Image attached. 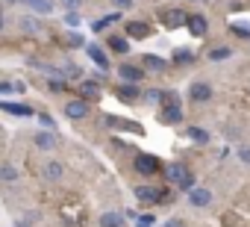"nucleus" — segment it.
I'll list each match as a JSON object with an SVG mask.
<instances>
[{
    "instance_id": "f257e3e1",
    "label": "nucleus",
    "mask_w": 250,
    "mask_h": 227,
    "mask_svg": "<svg viewBox=\"0 0 250 227\" xmlns=\"http://www.w3.org/2000/svg\"><path fill=\"white\" fill-rule=\"evenodd\" d=\"M165 174H168V180H171L174 186H180V189H191V186H194V177H191V171H188L186 165H168Z\"/></svg>"
},
{
    "instance_id": "f03ea898",
    "label": "nucleus",
    "mask_w": 250,
    "mask_h": 227,
    "mask_svg": "<svg viewBox=\"0 0 250 227\" xmlns=\"http://www.w3.org/2000/svg\"><path fill=\"white\" fill-rule=\"evenodd\" d=\"M133 168H136L139 174H156V171L162 168V162H159L156 157H150V154H139L136 162H133Z\"/></svg>"
},
{
    "instance_id": "7ed1b4c3",
    "label": "nucleus",
    "mask_w": 250,
    "mask_h": 227,
    "mask_svg": "<svg viewBox=\"0 0 250 227\" xmlns=\"http://www.w3.org/2000/svg\"><path fill=\"white\" fill-rule=\"evenodd\" d=\"M65 115H68L71 121L85 118V115H88V100H85V97H80V100H68V103H65Z\"/></svg>"
},
{
    "instance_id": "20e7f679",
    "label": "nucleus",
    "mask_w": 250,
    "mask_h": 227,
    "mask_svg": "<svg viewBox=\"0 0 250 227\" xmlns=\"http://www.w3.org/2000/svg\"><path fill=\"white\" fill-rule=\"evenodd\" d=\"M33 145H36L39 151H53V148L59 145V136H56L53 130H39V133L33 136Z\"/></svg>"
},
{
    "instance_id": "39448f33",
    "label": "nucleus",
    "mask_w": 250,
    "mask_h": 227,
    "mask_svg": "<svg viewBox=\"0 0 250 227\" xmlns=\"http://www.w3.org/2000/svg\"><path fill=\"white\" fill-rule=\"evenodd\" d=\"M188 204L197 206V209H203V206L212 204V192L203 189V186H191V189H188Z\"/></svg>"
},
{
    "instance_id": "423d86ee",
    "label": "nucleus",
    "mask_w": 250,
    "mask_h": 227,
    "mask_svg": "<svg viewBox=\"0 0 250 227\" xmlns=\"http://www.w3.org/2000/svg\"><path fill=\"white\" fill-rule=\"evenodd\" d=\"M188 97L194 100V103H206V100H212V86L209 83H191L188 86Z\"/></svg>"
},
{
    "instance_id": "0eeeda50",
    "label": "nucleus",
    "mask_w": 250,
    "mask_h": 227,
    "mask_svg": "<svg viewBox=\"0 0 250 227\" xmlns=\"http://www.w3.org/2000/svg\"><path fill=\"white\" fill-rule=\"evenodd\" d=\"M42 177H44L47 183H59V180L65 177V165H62V162H56V159H50V162H44V165H42Z\"/></svg>"
},
{
    "instance_id": "6e6552de",
    "label": "nucleus",
    "mask_w": 250,
    "mask_h": 227,
    "mask_svg": "<svg viewBox=\"0 0 250 227\" xmlns=\"http://www.w3.org/2000/svg\"><path fill=\"white\" fill-rule=\"evenodd\" d=\"M186 27H188V33H191V36H206V33H209V21H206L200 12L188 15V18H186Z\"/></svg>"
},
{
    "instance_id": "1a4fd4ad",
    "label": "nucleus",
    "mask_w": 250,
    "mask_h": 227,
    "mask_svg": "<svg viewBox=\"0 0 250 227\" xmlns=\"http://www.w3.org/2000/svg\"><path fill=\"white\" fill-rule=\"evenodd\" d=\"M159 118H162V124H183V109H180V103H168V106H162Z\"/></svg>"
},
{
    "instance_id": "9d476101",
    "label": "nucleus",
    "mask_w": 250,
    "mask_h": 227,
    "mask_svg": "<svg viewBox=\"0 0 250 227\" xmlns=\"http://www.w3.org/2000/svg\"><path fill=\"white\" fill-rule=\"evenodd\" d=\"M118 74L127 80V83H139V80H145V68H139V65H130V62H124L121 68H118Z\"/></svg>"
},
{
    "instance_id": "9b49d317",
    "label": "nucleus",
    "mask_w": 250,
    "mask_h": 227,
    "mask_svg": "<svg viewBox=\"0 0 250 227\" xmlns=\"http://www.w3.org/2000/svg\"><path fill=\"white\" fill-rule=\"evenodd\" d=\"M136 198H139L142 204H156V201L162 198V192H159L156 186H136Z\"/></svg>"
},
{
    "instance_id": "f8f14e48",
    "label": "nucleus",
    "mask_w": 250,
    "mask_h": 227,
    "mask_svg": "<svg viewBox=\"0 0 250 227\" xmlns=\"http://www.w3.org/2000/svg\"><path fill=\"white\" fill-rule=\"evenodd\" d=\"M100 227H124V215L121 212H103L100 215Z\"/></svg>"
},
{
    "instance_id": "ddd939ff",
    "label": "nucleus",
    "mask_w": 250,
    "mask_h": 227,
    "mask_svg": "<svg viewBox=\"0 0 250 227\" xmlns=\"http://www.w3.org/2000/svg\"><path fill=\"white\" fill-rule=\"evenodd\" d=\"M118 97H121L124 103L139 100V89H136V83H133V86H121V89H118Z\"/></svg>"
},
{
    "instance_id": "4468645a",
    "label": "nucleus",
    "mask_w": 250,
    "mask_h": 227,
    "mask_svg": "<svg viewBox=\"0 0 250 227\" xmlns=\"http://www.w3.org/2000/svg\"><path fill=\"white\" fill-rule=\"evenodd\" d=\"M0 109L12 112V115H30V106H24V103H9V100H0Z\"/></svg>"
},
{
    "instance_id": "2eb2a0df",
    "label": "nucleus",
    "mask_w": 250,
    "mask_h": 227,
    "mask_svg": "<svg viewBox=\"0 0 250 227\" xmlns=\"http://www.w3.org/2000/svg\"><path fill=\"white\" fill-rule=\"evenodd\" d=\"M127 33L133 36V39H147V24H142V21H133V24H127Z\"/></svg>"
},
{
    "instance_id": "dca6fc26",
    "label": "nucleus",
    "mask_w": 250,
    "mask_h": 227,
    "mask_svg": "<svg viewBox=\"0 0 250 227\" xmlns=\"http://www.w3.org/2000/svg\"><path fill=\"white\" fill-rule=\"evenodd\" d=\"M85 53H88V56H91V59H94L100 68H109V59L103 56V50H100L97 45H88V47H85Z\"/></svg>"
},
{
    "instance_id": "f3484780",
    "label": "nucleus",
    "mask_w": 250,
    "mask_h": 227,
    "mask_svg": "<svg viewBox=\"0 0 250 227\" xmlns=\"http://www.w3.org/2000/svg\"><path fill=\"white\" fill-rule=\"evenodd\" d=\"M229 56H232V50L224 47V45H218V47L209 50V59H212V62H224V59H229Z\"/></svg>"
},
{
    "instance_id": "a211bd4d",
    "label": "nucleus",
    "mask_w": 250,
    "mask_h": 227,
    "mask_svg": "<svg viewBox=\"0 0 250 227\" xmlns=\"http://www.w3.org/2000/svg\"><path fill=\"white\" fill-rule=\"evenodd\" d=\"M186 136H188L191 142H197V145H206V142H209V133H206V130H200V127H188V130H186Z\"/></svg>"
},
{
    "instance_id": "6ab92c4d",
    "label": "nucleus",
    "mask_w": 250,
    "mask_h": 227,
    "mask_svg": "<svg viewBox=\"0 0 250 227\" xmlns=\"http://www.w3.org/2000/svg\"><path fill=\"white\" fill-rule=\"evenodd\" d=\"M0 180H3V183H15V180H18V168L9 165V162L0 165Z\"/></svg>"
},
{
    "instance_id": "aec40b11",
    "label": "nucleus",
    "mask_w": 250,
    "mask_h": 227,
    "mask_svg": "<svg viewBox=\"0 0 250 227\" xmlns=\"http://www.w3.org/2000/svg\"><path fill=\"white\" fill-rule=\"evenodd\" d=\"M97 94H100V86L91 83V80H85V83H83V97H85V100H97Z\"/></svg>"
},
{
    "instance_id": "412c9836",
    "label": "nucleus",
    "mask_w": 250,
    "mask_h": 227,
    "mask_svg": "<svg viewBox=\"0 0 250 227\" xmlns=\"http://www.w3.org/2000/svg\"><path fill=\"white\" fill-rule=\"evenodd\" d=\"M145 68H150V71H165V59H159V56H145Z\"/></svg>"
},
{
    "instance_id": "4be33fe9",
    "label": "nucleus",
    "mask_w": 250,
    "mask_h": 227,
    "mask_svg": "<svg viewBox=\"0 0 250 227\" xmlns=\"http://www.w3.org/2000/svg\"><path fill=\"white\" fill-rule=\"evenodd\" d=\"M183 21H186V15H183L180 9H174V12L165 15V24H171V27H177V24H183Z\"/></svg>"
},
{
    "instance_id": "5701e85b",
    "label": "nucleus",
    "mask_w": 250,
    "mask_h": 227,
    "mask_svg": "<svg viewBox=\"0 0 250 227\" xmlns=\"http://www.w3.org/2000/svg\"><path fill=\"white\" fill-rule=\"evenodd\" d=\"M109 47H112V50H118V53H127V50H130V45L124 42V39H118V36H115V39H109Z\"/></svg>"
},
{
    "instance_id": "b1692460",
    "label": "nucleus",
    "mask_w": 250,
    "mask_h": 227,
    "mask_svg": "<svg viewBox=\"0 0 250 227\" xmlns=\"http://www.w3.org/2000/svg\"><path fill=\"white\" fill-rule=\"evenodd\" d=\"M21 27H24L27 33H39V30H42V27H39V21H33V18H24V21H21Z\"/></svg>"
},
{
    "instance_id": "393cba45",
    "label": "nucleus",
    "mask_w": 250,
    "mask_h": 227,
    "mask_svg": "<svg viewBox=\"0 0 250 227\" xmlns=\"http://www.w3.org/2000/svg\"><path fill=\"white\" fill-rule=\"evenodd\" d=\"M30 3H33V9H36V12H50V9H53L47 0H30Z\"/></svg>"
},
{
    "instance_id": "a878e982",
    "label": "nucleus",
    "mask_w": 250,
    "mask_h": 227,
    "mask_svg": "<svg viewBox=\"0 0 250 227\" xmlns=\"http://www.w3.org/2000/svg\"><path fill=\"white\" fill-rule=\"evenodd\" d=\"M109 6H115L118 12H124V9H130V6H133V0H109Z\"/></svg>"
},
{
    "instance_id": "bb28decb",
    "label": "nucleus",
    "mask_w": 250,
    "mask_h": 227,
    "mask_svg": "<svg viewBox=\"0 0 250 227\" xmlns=\"http://www.w3.org/2000/svg\"><path fill=\"white\" fill-rule=\"evenodd\" d=\"M145 100H147V103H159V100H162V91L150 89V91H145Z\"/></svg>"
},
{
    "instance_id": "cd10ccee",
    "label": "nucleus",
    "mask_w": 250,
    "mask_h": 227,
    "mask_svg": "<svg viewBox=\"0 0 250 227\" xmlns=\"http://www.w3.org/2000/svg\"><path fill=\"white\" fill-rule=\"evenodd\" d=\"M174 59H177V62H183V65H186V62H191V59H194V56H191V50H177V56H174Z\"/></svg>"
},
{
    "instance_id": "c85d7f7f",
    "label": "nucleus",
    "mask_w": 250,
    "mask_h": 227,
    "mask_svg": "<svg viewBox=\"0 0 250 227\" xmlns=\"http://www.w3.org/2000/svg\"><path fill=\"white\" fill-rule=\"evenodd\" d=\"M139 218V227H153V215H136Z\"/></svg>"
},
{
    "instance_id": "c756f323",
    "label": "nucleus",
    "mask_w": 250,
    "mask_h": 227,
    "mask_svg": "<svg viewBox=\"0 0 250 227\" xmlns=\"http://www.w3.org/2000/svg\"><path fill=\"white\" fill-rule=\"evenodd\" d=\"M39 121H42V124H44V127H47V130H53V127H56V124H53V118H50V115H39Z\"/></svg>"
},
{
    "instance_id": "7c9ffc66",
    "label": "nucleus",
    "mask_w": 250,
    "mask_h": 227,
    "mask_svg": "<svg viewBox=\"0 0 250 227\" xmlns=\"http://www.w3.org/2000/svg\"><path fill=\"white\" fill-rule=\"evenodd\" d=\"M238 157H241V162H247V165H250V148H241V151H238Z\"/></svg>"
},
{
    "instance_id": "2f4dec72",
    "label": "nucleus",
    "mask_w": 250,
    "mask_h": 227,
    "mask_svg": "<svg viewBox=\"0 0 250 227\" xmlns=\"http://www.w3.org/2000/svg\"><path fill=\"white\" fill-rule=\"evenodd\" d=\"M162 227H186V224H183V221H180V218H168V221H165V224H162Z\"/></svg>"
},
{
    "instance_id": "473e14b6",
    "label": "nucleus",
    "mask_w": 250,
    "mask_h": 227,
    "mask_svg": "<svg viewBox=\"0 0 250 227\" xmlns=\"http://www.w3.org/2000/svg\"><path fill=\"white\" fill-rule=\"evenodd\" d=\"M62 6H68V9H77V6H80V0H62Z\"/></svg>"
},
{
    "instance_id": "72a5a7b5",
    "label": "nucleus",
    "mask_w": 250,
    "mask_h": 227,
    "mask_svg": "<svg viewBox=\"0 0 250 227\" xmlns=\"http://www.w3.org/2000/svg\"><path fill=\"white\" fill-rule=\"evenodd\" d=\"M15 86H9V83H0V91H12Z\"/></svg>"
},
{
    "instance_id": "f704fd0d",
    "label": "nucleus",
    "mask_w": 250,
    "mask_h": 227,
    "mask_svg": "<svg viewBox=\"0 0 250 227\" xmlns=\"http://www.w3.org/2000/svg\"><path fill=\"white\" fill-rule=\"evenodd\" d=\"M15 227H30V218H21V221H18Z\"/></svg>"
}]
</instances>
